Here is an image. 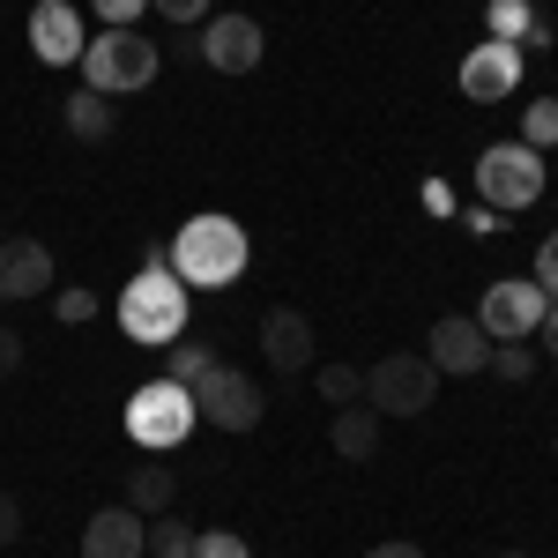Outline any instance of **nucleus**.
I'll return each instance as SVG.
<instances>
[{
	"label": "nucleus",
	"mask_w": 558,
	"mask_h": 558,
	"mask_svg": "<svg viewBox=\"0 0 558 558\" xmlns=\"http://www.w3.org/2000/svg\"><path fill=\"white\" fill-rule=\"evenodd\" d=\"M60 320H68V328L97 320V291H60Z\"/></svg>",
	"instance_id": "nucleus-26"
},
{
	"label": "nucleus",
	"mask_w": 558,
	"mask_h": 558,
	"mask_svg": "<svg viewBox=\"0 0 558 558\" xmlns=\"http://www.w3.org/2000/svg\"><path fill=\"white\" fill-rule=\"evenodd\" d=\"M157 68H165V52L142 31H105L83 45V89H97V97H134L157 83Z\"/></svg>",
	"instance_id": "nucleus-3"
},
{
	"label": "nucleus",
	"mask_w": 558,
	"mask_h": 558,
	"mask_svg": "<svg viewBox=\"0 0 558 558\" xmlns=\"http://www.w3.org/2000/svg\"><path fill=\"white\" fill-rule=\"evenodd\" d=\"M68 134H75V142H105V134H112V97L75 89V97H68Z\"/></svg>",
	"instance_id": "nucleus-18"
},
{
	"label": "nucleus",
	"mask_w": 558,
	"mask_h": 558,
	"mask_svg": "<svg viewBox=\"0 0 558 558\" xmlns=\"http://www.w3.org/2000/svg\"><path fill=\"white\" fill-rule=\"evenodd\" d=\"M149 558H194V529L172 514H157L149 521Z\"/></svg>",
	"instance_id": "nucleus-22"
},
{
	"label": "nucleus",
	"mask_w": 558,
	"mask_h": 558,
	"mask_svg": "<svg viewBox=\"0 0 558 558\" xmlns=\"http://www.w3.org/2000/svg\"><path fill=\"white\" fill-rule=\"evenodd\" d=\"M157 15H172V23H202L209 15V0H149Z\"/></svg>",
	"instance_id": "nucleus-29"
},
{
	"label": "nucleus",
	"mask_w": 558,
	"mask_h": 558,
	"mask_svg": "<svg viewBox=\"0 0 558 558\" xmlns=\"http://www.w3.org/2000/svg\"><path fill=\"white\" fill-rule=\"evenodd\" d=\"M15 536H23V507H15V499H8V492H0V551H8V544H15Z\"/></svg>",
	"instance_id": "nucleus-30"
},
{
	"label": "nucleus",
	"mask_w": 558,
	"mask_h": 558,
	"mask_svg": "<svg viewBox=\"0 0 558 558\" xmlns=\"http://www.w3.org/2000/svg\"><path fill=\"white\" fill-rule=\"evenodd\" d=\"M15 365H23V336H15V328H0V380H8Z\"/></svg>",
	"instance_id": "nucleus-31"
},
{
	"label": "nucleus",
	"mask_w": 558,
	"mask_h": 558,
	"mask_svg": "<svg viewBox=\"0 0 558 558\" xmlns=\"http://www.w3.org/2000/svg\"><path fill=\"white\" fill-rule=\"evenodd\" d=\"M194 558H246V536H231V529H202V536H194Z\"/></svg>",
	"instance_id": "nucleus-25"
},
{
	"label": "nucleus",
	"mask_w": 558,
	"mask_h": 558,
	"mask_svg": "<svg viewBox=\"0 0 558 558\" xmlns=\"http://www.w3.org/2000/svg\"><path fill=\"white\" fill-rule=\"evenodd\" d=\"M186 320H194V299H186V283L172 276V254H165V246H149L142 276L120 291V328H128V343L172 350L179 336H186Z\"/></svg>",
	"instance_id": "nucleus-1"
},
{
	"label": "nucleus",
	"mask_w": 558,
	"mask_h": 558,
	"mask_svg": "<svg viewBox=\"0 0 558 558\" xmlns=\"http://www.w3.org/2000/svg\"><path fill=\"white\" fill-rule=\"evenodd\" d=\"M260 357L276 365V373H313V320H305L299 305H268L260 313Z\"/></svg>",
	"instance_id": "nucleus-11"
},
{
	"label": "nucleus",
	"mask_w": 558,
	"mask_h": 558,
	"mask_svg": "<svg viewBox=\"0 0 558 558\" xmlns=\"http://www.w3.org/2000/svg\"><path fill=\"white\" fill-rule=\"evenodd\" d=\"M365 558H425V551H417V544H373Z\"/></svg>",
	"instance_id": "nucleus-33"
},
{
	"label": "nucleus",
	"mask_w": 558,
	"mask_h": 558,
	"mask_svg": "<svg viewBox=\"0 0 558 558\" xmlns=\"http://www.w3.org/2000/svg\"><path fill=\"white\" fill-rule=\"evenodd\" d=\"M172 499H179V476L165 470V462H134L128 476V507L142 521H157V514H172Z\"/></svg>",
	"instance_id": "nucleus-17"
},
{
	"label": "nucleus",
	"mask_w": 558,
	"mask_h": 558,
	"mask_svg": "<svg viewBox=\"0 0 558 558\" xmlns=\"http://www.w3.org/2000/svg\"><path fill=\"white\" fill-rule=\"evenodd\" d=\"M432 402H439V365H432L425 350H387L365 365V410H380V417H425Z\"/></svg>",
	"instance_id": "nucleus-4"
},
{
	"label": "nucleus",
	"mask_w": 558,
	"mask_h": 558,
	"mask_svg": "<svg viewBox=\"0 0 558 558\" xmlns=\"http://www.w3.org/2000/svg\"><path fill=\"white\" fill-rule=\"evenodd\" d=\"M45 283H52L45 239H0V299H45Z\"/></svg>",
	"instance_id": "nucleus-15"
},
{
	"label": "nucleus",
	"mask_w": 558,
	"mask_h": 558,
	"mask_svg": "<svg viewBox=\"0 0 558 558\" xmlns=\"http://www.w3.org/2000/svg\"><path fill=\"white\" fill-rule=\"evenodd\" d=\"M260 52H268V31H260L254 15H209V31H202V60H209L216 75H254Z\"/></svg>",
	"instance_id": "nucleus-9"
},
{
	"label": "nucleus",
	"mask_w": 558,
	"mask_h": 558,
	"mask_svg": "<svg viewBox=\"0 0 558 558\" xmlns=\"http://www.w3.org/2000/svg\"><path fill=\"white\" fill-rule=\"evenodd\" d=\"M194 425H202L194 387L149 380V387H134V395H128V432H134V447H149V454H172V447H179Z\"/></svg>",
	"instance_id": "nucleus-5"
},
{
	"label": "nucleus",
	"mask_w": 558,
	"mask_h": 558,
	"mask_svg": "<svg viewBox=\"0 0 558 558\" xmlns=\"http://www.w3.org/2000/svg\"><path fill=\"white\" fill-rule=\"evenodd\" d=\"M336 454L343 462H373L380 454V410H365V402H350V410H336Z\"/></svg>",
	"instance_id": "nucleus-16"
},
{
	"label": "nucleus",
	"mask_w": 558,
	"mask_h": 558,
	"mask_svg": "<svg viewBox=\"0 0 558 558\" xmlns=\"http://www.w3.org/2000/svg\"><path fill=\"white\" fill-rule=\"evenodd\" d=\"M536 283H544V299H558V231L536 246Z\"/></svg>",
	"instance_id": "nucleus-28"
},
{
	"label": "nucleus",
	"mask_w": 558,
	"mask_h": 558,
	"mask_svg": "<svg viewBox=\"0 0 558 558\" xmlns=\"http://www.w3.org/2000/svg\"><path fill=\"white\" fill-rule=\"evenodd\" d=\"M313 380H320V395H328L336 410L365 402V373H357V365H313Z\"/></svg>",
	"instance_id": "nucleus-20"
},
{
	"label": "nucleus",
	"mask_w": 558,
	"mask_h": 558,
	"mask_svg": "<svg viewBox=\"0 0 558 558\" xmlns=\"http://www.w3.org/2000/svg\"><path fill=\"white\" fill-rule=\"evenodd\" d=\"M476 194H484V209H529L536 194H544V149H529V142H492L484 157H476Z\"/></svg>",
	"instance_id": "nucleus-6"
},
{
	"label": "nucleus",
	"mask_w": 558,
	"mask_h": 558,
	"mask_svg": "<svg viewBox=\"0 0 558 558\" xmlns=\"http://www.w3.org/2000/svg\"><path fill=\"white\" fill-rule=\"evenodd\" d=\"M165 254H172V276L186 283V291H223V283L246 276L254 246H246V231H239L223 209H202V216L179 223V239L165 246Z\"/></svg>",
	"instance_id": "nucleus-2"
},
{
	"label": "nucleus",
	"mask_w": 558,
	"mask_h": 558,
	"mask_svg": "<svg viewBox=\"0 0 558 558\" xmlns=\"http://www.w3.org/2000/svg\"><path fill=\"white\" fill-rule=\"evenodd\" d=\"M521 60H529L521 45L484 38L470 60H462V97H476V105H499V97H514V89H521Z\"/></svg>",
	"instance_id": "nucleus-10"
},
{
	"label": "nucleus",
	"mask_w": 558,
	"mask_h": 558,
	"mask_svg": "<svg viewBox=\"0 0 558 558\" xmlns=\"http://www.w3.org/2000/svg\"><path fill=\"white\" fill-rule=\"evenodd\" d=\"M209 365H223L209 343H172V365H165V380H179V387H194Z\"/></svg>",
	"instance_id": "nucleus-23"
},
{
	"label": "nucleus",
	"mask_w": 558,
	"mask_h": 558,
	"mask_svg": "<svg viewBox=\"0 0 558 558\" xmlns=\"http://www.w3.org/2000/svg\"><path fill=\"white\" fill-rule=\"evenodd\" d=\"M425 357L439 365V373H484V357H492V336H484L476 320H462V313H447V320H432Z\"/></svg>",
	"instance_id": "nucleus-13"
},
{
	"label": "nucleus",
	"mask_w": 558,
	"mask_h": 558,
	"mask_svg": "<svg viewBox=\"0 0 558 558\" xmlns=\"http://www.w3.org/2000/svg\"><path fill=\"white\" fill-rule=\"evenodd\" d=\"M536 23H544V15H536L529 0H492V38H499V45H529Z\"/></svg>",
	"instance_id": "nucleus-19"
},
{
	"label": "nucleus",
	"mask_w": 558,
	"mask_h": 558,
	"mask_svg": "<svg viewBox=\"0 0 558 558\" xmlns=\"http://www.w3.org/2000/svg\"><path fill=\"white\" fill-rule=\"evenodd\" d=\"M83 15L68 8V0H38L31 8V52H38L45 68H83Z\"/></svg>",
	"instance_id": "nucleus-12"
},
{
	"label": "nucleus",
	"mask_w": 558,
	"mask_h": 558,
	"mask_svg": "<svg viewBox=\"0 0 558 558\" xmlns=\"http://www.w3.org/2000/svg\"><path fill=\"white\" fill-rule=\"evenodd\" d=\"M149 0H97V15H105V31H134V15H142Z\"/></svg>",
	"instance_id": "nucleus-27"
},
{
	"label": "nucleus",
	"mask_w": 558,
	"mask_h": 558,
	"mask_svg": "<svg viewBox=\"0 0 558 558\" xmlns=\"http://www.w3.org/2000/svg\"><path fill=\"white\" fill-rule=\"evenodd\" d=\"M507 558H521V551H507Z\"/></svg>",
	"instance_id": "nucleus-35"
},
{
	"label": "nucleus",
	"mask_w": 558,
	"mask_h": 558,
	"mask_svg": "<svg viewBox=\"0 0 558 558\" xmlns=\"http://www.w3.org/2000/svg\"><path fill=\"white\" fill-rule=\"evenodd\" d=\"M149 551V521L134 507H105L83 521V558H142Z\"/></svg>",
	"instance_id": "nucleus-14"
},
{
	"label": "nucleus",
	"mask_w": 558,
	"mask_h": 558,
	"mask_svg": "<svg viewBox=\"0 0 558 558\" xmlns=\"http://www.w3.org/2000/svg\"><path fill=\"white\" fill-rule=\"evenodd\" d=\"M521 142H529V149H558V97H536V105L521 112Z\"/></svg>",
	"instance_id": "nucleus-21"
},
{
	"label": "nucleus",
	"mask_w": 558,
	"mask_h": 558,
	"mask_svg": "<svg viewBox=\"0 0 558 558\" xmlns=\"http://www.w3.org/2000/svg\"><path fill=\"white\" fill-rule=\"evenodd\" d=\"M529 365H536L529 343H499L492 357H484V373H499V380H529Z\"/></svg>",
	"instance_id": "nucleus-24"
},
{
	"label": "nucleus",
	"mask_w": 558,
	"mask_h": 558,
	"mask_svg": "<svg viewBox=\"0 0 558 558\" xmlns=\"http://www.w3.org/2000/svg\"><path fill=\"white\" fill-rule=\"evenodd\" d=\"M536 336H544V350H551V357H558V299L544 305V320H536Z\"/></svg>",
	"instance_id": "nucleus-32"
},
{
	"label": "nucleus",
	"mask_w": 558,
	"mask_h": 558,
	"mask_svg": "<svg viewBox=\"0 0 558 558\" xmlns=\"http://www.w3.org/2000/svg\"><path fill=\"white\" fill-rule=\"evenodd\" d=\"M544 283L536 276H499L492 291H484V305H476V328L492 336V343H529L536 336V320H544Z\"/></svg>",
	"instance_id": "nucleus-7"
},
{
	"label": "nucleus",
	"mask_w": 558,
	"mask_h": 558,
	"mask_svg": "<svg viewBox=\"0 0 558 558\" xmlns=\"http://www.w3.org/2000/svg\"><path fill=\"white\" fill-rule=\"evenodd\" d=\"M551 454H558V439H551Z\"/></svg>",
	"instance_id": "nucleus-34"
},
{
	"label": "nucleus",
	"mask_w": 558,
	"mask_h": 558,
	"mask_svg": "<svg viewBox=\"0 0 558 558\" xmlns=\"http://www.w3.org/2000/svg\"><path fill=\"white\" fill-rule=\"evenodd\" d=\"M194 410H202V425L216 432H254L260 410H268V395H260L246 373H231V365H209L202 380H194Z\"/></svg>",
	"instance_id": "nucleus-8"
}]
</instances>
